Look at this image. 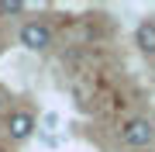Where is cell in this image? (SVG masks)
<instances>
[{
  "instance_id": "6da1fadb",
  "label": "cell",
  "mask_w": 155,
  "mask_h": 152,
  "mask_svg": "<svg viewBox=\"0 0 155 152\" xmlns=\"http://www.w3.org/2000/svg\"><path fill=\"white\" fill-rule=\"evenodd\" d=\"M121 138L131 145V152H134V149H145V145L155 142V124H152L148 118H131V121L121 128Z\"/></svg>"
},
{
  "instance_id": "7a4b0ae2",
  "label": "cell",
  "mask_w": 155,
  "mask_h": 152,
  "mask_svg": "<svg viewBox=\"0 0 155 152\" xmlns=\"http://www.w3.org/2000/svg\"><path fill=\"white\" fill-rule=\"evenodd\" d=\"M17 38H21V45L31 49V52H45L52 45V31H48V24H41V21H24L21 31H17Z\"/></svg>"
},
{
  "instance_id": "3957f363",
  "label": "cell",
  "mask_w": 155,
  "mask_h": 152,
  "mask_svg": "<svg viewBox=\"0 0 155 152\" xmlns=\"http://www.w3.org/2000/svg\"><path fill=\"white\" fill-rule=\"evenodd\" d=\"M35 135V118L28 111H14V114H7V138H14V142H24V138H31Z\"/></svg>"
},
{
  "instance_id": "277c9868",
  "label": "cell",
  "mask_w": 155,
  "mask_h": 152,
  "mask_svg": "<svg viewBox=\"0 0 155 152\" xmlns=\"http://www.w3.org/2000/svg\"><path fill=\"white\" fill-rule=\"evenodd\" d=\"M134 45H138L145 56H155V21H141L134 28Z\"/></svg>"
},
{
  "instance_id": "5b68a950",
  "label": "cell",
  "mask_w": 155,
  "mask_h": 152,
  "mask_svg": "<svg viewBox=\"0 0 155 152\" xmlns=\"http://www.w3.org/2000/svg\"><path fill=\"white\" fill-rule=\"evenodd\" d=\"M0 14L17 17V14H24V4H17V0H0Z\"/></svg>"
},
{
  "instance_id": "8992f818",
  "label": "cell",
  "mask_w": 155,
  "mask_h": 152,
  "mask_svg": "<svg viewBox=\"0 0 155 152\" xmlns=\"http://www.w3.org/2000/svg\"><path fill=\"white\" fill-rule=\"evenodd\" d=\"M0 104H4V100H0Z\"/></svg>"
}]
</instances>
